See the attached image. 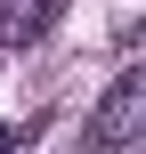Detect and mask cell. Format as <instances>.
Segmentation results:
<instances>
[{
	"label": "cell",
	"mask_w": 146,
	"mask_h": 154,
	"mask_svg": "<svg viewBox=\"0 0 146 154\" xmlns=\"http://www.w3.org/2000/svg\"><path fill=\"white\" fill-rule=\"evenodd\" d=\"M65 8H73V0H33V8L16 16V49H33V41H49V24H57Z\"/></svg>",
	"instance_id": "2"
},
{
	"label": "cell",
	"mask_w": 146,
	"mask_h": 154,
	"mask_svg": "<svg viewBox=\"0 0 146 154\" xmlns=\"http://www.w3.org/2000/svg\"><path fill=\"white\" fill-rule=\"evenodd\" d=\"M146 130V73L130 65L106 97H98V114H89V130H81V154H130Z\"/></svg>",
	"instance_id": "1"
},
{
	"label": "cell",
	"mask_w": 146,
	"mask_h": 154,
	"mask_svg": "<svg viewBox=\"0 0 146 154\" xmlns=\"http://www.w3.org/2000/svg\"><path fill=\"white\" fill-rule=\"evenodd\" d=\"M0 154H16V138H8V122H0Z\"/></svg>",
	"instance_id": "3"
}]
</instances>
